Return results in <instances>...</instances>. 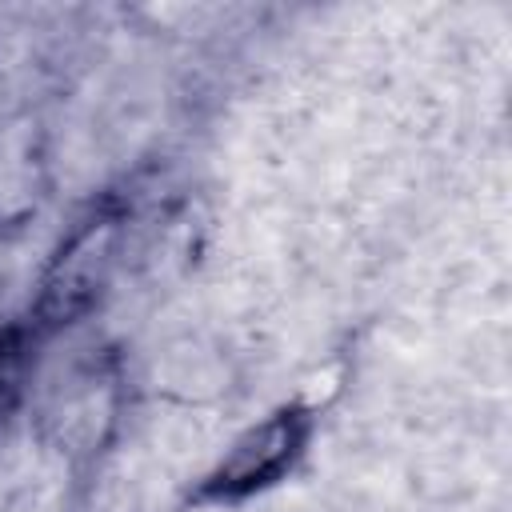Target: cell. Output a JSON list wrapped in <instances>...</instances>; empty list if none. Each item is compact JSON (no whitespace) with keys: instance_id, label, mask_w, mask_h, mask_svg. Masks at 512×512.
I'll list each match as a JSON object with an SVG mask.
<instances>
[{"instance_id":"3","label":"cell","mask_w":512,"mask_h":512,"mask_svg":"<svg viewBox=\"0 0 512 512\" xmlns=\"http://www.w3.org/2000/svg\"><path fill=\"white\" fill-rule=\"evenodd\" d=\"M40 336L28 320H16L0 332V444L20 412L28 376H32V352H36Z\"/></svg>"},{"instance_id":"1","label":"cell","mask_w":512,"mask_h":512,"mask_svg":"<svg viewBox=\"0 0 512 512\" xmlns=\"http://www.w3.org/2000/svg\"><path fill=\"white\" fill-rule=\"evenodd\" d=\"M124 244H128V212L116 200H104L84 220H76V228L60 240L56 256L48 260L40 292L28 312V324L36 328L40 340L80 324L100 308V300L108 296L120 272Z\"/></svg>"},{"instance_id":"2","label":"cell","mask_w":512,"mask_h":512,"mask_svg":"<svg viewBox=\"0 0 512 512\" xmlns=\"http://www.w3.org/2000/svg\"><path fill=\"white\" fill-rule=\"evenodd\" d=\"M316 432V408L292 400L248 424L228 452L200 476L192 500L196 504H240L276 484H284L304 460Z\"/></svg>"}]
</instances>
